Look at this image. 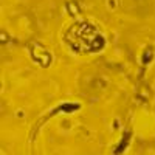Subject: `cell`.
<instances>
[{"instance_id":"cell-1","label":"cell","mask_w":155,"mask_h":155,"mask_svg":"<svg viewBox=\"0 0 155 155\" xmlns=\"http://www.w3.org/2000/svg\"><path fill=\"white\" fill-rule=\"evenodd\" d=\"M65 41L74 51H87V53H96L102 50L106 41L102 34L93 27L92 23H76L67 33Z\"/></svg>"}]
</instances>
